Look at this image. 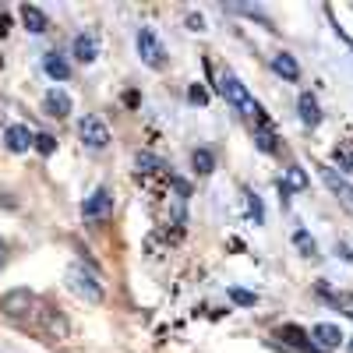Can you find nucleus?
Segmentation results:
<instances>
[{
  "instance_id": "obj_7",
  "label": "nucleus",
  "mask_w": 353,
  "mask_h": 353,
  "mask_svg": "<svg viewBox=\"0 0 353 353\" xmlns=\"http://www.w3.org/2000/svg\"><path fill=\"white\" fill-rule=\"evenodd\" d=\"M318 173H321V181H325V188L339 198V205H343V209L353 216V184L346 181L343 173H336L332 166H318Z\"/></svg>"
},
{
  "instance_id": "obj_9",
  "label": "nucleus",
  "mask_w": 353,
  "mask_h": 353,
  "mask_svg": "<svg viewBox=\"0 0 353 353\" xmlns=\"http://www.w3.org/2000/svg\"><path fill=\"white\" fill-rule=\"evenodd\" d=\"M32 141H36V134L28 131L25 124L4 128V145H8V152H28V149H32Z\"/></svg>"
},
{
  "instance_id": "obj_6",
  "label": "nucleus",
  "mask_w": 353,
  "mask_h": 353,
  "mask_svg": "<svg viewBox=\"0 0 353 353\" xmlns=\"http://www.w3.org/2000/svg\"><path fill=\"white\" fill-rule=\"evenodd\" d=\"M113 191L110 188H96L92 194H88L85 201H81V216L88 219V223H99V219H106L110 212H113Z\"/></svg>"
},
{
  "instance_id": "obj_31",
  "label": "nucleus",
  "mask_w": 353,
  "mask_h": 353,
  "mask_svg": "<svg viewBox=\"0 0 353 353\" xmlns=\"http://www.w3.org/2000/svg\"><path fill=\"white\" fill-rule=\"evenodd\" d=\"M8 25H11V21H8V14H0V36H8Z\"/></svg>"
},
{
  "instance_id": "obj_21",
  "label": "nucleus",
  "mask_w": 353,
  "mask_h": 353,
  "mask_svg": "<svg viewBox=\"0 0 353 353\" xmlns=\"http://www.w3.org/2000/svg\"><path fill=\"white\" fill-rule=\"evenodd\" d=\"M254 145H258V152H265V156H272V152L279 149L272 128H258V131H254Z\"/></svg>"
},
{
  "instance_id": "obj_32",
  "label": "nucleus",
  "mask_w": 353,
  "mask_h": 353,
  "mask_svg": "<svg viewBox=\"0 0 353 353\" xmlns=\"http://www.w3.org/2000/svg\"><path fill=\"white\" fill-rule=\"evenodd\" d=\"M350 353H353V339H350Z\"/></svg>"
},
{
  "instance_id": "obj_4",
  "label": "nucleus",
  "mask_w": 353,
  "mask_h": 353,
  "mask_svg": "<svg viewBox=\"0 0 353 353\" xmlns=\"http://www.w3.org/2000/svg\"><path fill=\"white\" fill-rule=\"evenodd\" d=\"M36 321H39V336H43L46 343H61V339H68V318L57 311V307H43V304H39Z\"/></svg>"
},
{
  "instance_id": "obj_25",
  "label": "nucleus",
  "mask_w": 353,
  "mask_h": 353,
  "mask_svg": "<svg viewBox=\"0 0 353 353\" xmlns=\"http://www.w3.org/2000/svg\"><path fill=\"white\" fill-rule=\"evenodd\" d=\"M32 149H36L39 156H53V152H57V138H53V134H36Z\"/></svg>"
},
{
  "instance_id": "obj_27",
  "label": "nucleus",
  "mask_w": 353,
  "mask_h": 353,
  "mask_svg": "<svg viewBox=\"0 0 353 353\" xmlns=\"http://www.w3.org/2000/svg\"><path fill=\"white\" fill-rule=\"evenodd\" d=\"M188 99L201 106V103H209V92H205V88H201V85H191V88H188Z\"/></svg>"
},
{
  "instance_id": "obj_23",
  "label": "nucleus",
  "mask_w": 353,
  "mask_h": 353,
  "mask_svg": "<svg viewBox=\"0 0 353 353\" xmlns=\"http://www.w3.org/2000/svg\"><path fill=\"white\" fill-rule=\"evenodd\" d=\"M230 301L237 304V307H254V304H258V293L241 290V286H230Z\"/></svg>"
},
{
  "instance_id": "obj_14",
  "label": "nucleus",
  "mask_w": 353,
  "mask_h": 353,
  "mask_svg": "<svg viewBox=\"0 0 353 353\" xmlns=\"http://www.w3.org/2000/svg\"><path fill=\"white\" fill-rule=\"evenodd\" d=\"M297 110H301V124H304V128H318V124H321V106H318V99H314L311 92H301Z\"/></svg>"
},
{
  "instance_id": "obj_15",
  "label": "nucleus",
  "mask_w": 353,
  "mask_h": 353,
  "mask_svg": "<svg viewBox=\"0 0 353 353\" xmlns=\"http://www.w3.org/2000/svg\"><path fill=\"white\" fill-rule=\"evenodd\" d=\"M272 71H276L279 78H286V81H297V78H301V64L293 61V53H286V50H279V53L272 57Z\"/></svg>"
},
{
  "instance_id": "obj_20",
  "label": "nucleus",
  "mask_w": 353,
  "mask_h": 353,
  "mask_svg": "<svg viewBox=\"0 0 353 353\" xmlns=\"http://www.w3.org/2000/svg\"><path fill=\"white\" fill-rule=\"evenodd\" d=\"M332 159H336L339 170H353V138H346V141L336 145V149H332Z\"/></svg>"
},
{
  "instance_id": "obj_2",
  "label": "nucleus",
  "mask_w": 353,
  "mask_h": 353,
  "mask_svg": "<svg viewBox=\"0 0 353 353\" xmlns=\"http://www.w3.org/2000/svg\"><path fill=\"white\" fill-rule=\"evenodd\" d=\"M36 311H39V297L32 290H25V286H18V290H8L4 297H0V314H4L8 321H32L36 318Z\"/></svg>"
},
{
  "instance_id": "obj_5",
  "label": "nucleus",
  "mask_w": 353,
  "mask_h": 353,
  "mask_svg": "<svg viewBox=\"0 0 353 353\" xmlns=\"http://www.w3.org/2000/svg\"><path fill=\"white\" fill-rule=\"evenodd\" d=\"M78 138H81L85 149L103 152L110 145V128L99 121V117H81V121H78Z\"/></svg>"
},
{
  "instance_id": "obj_12",
  "label": "nucleus",
  "mask_w": 353,
  "mask_h": 353,
  "mask_svg": "<svg viewBox=\"0 0 353 353\" xmlns=\"http://www.w3.org/2000/svg\"><path fill=\"white\" fill-rule=\"evenodd\" d=\"M43 71H46L53 81H68V78H71V64L64 61V53H57V50H50V53L43 57Z\"/></svg>"
},
{
  "instance_id": "obj_26",
  "label": "nucleus",
  "mask_w": 353,
  "mask_h": 353,
  "mask_svg": "<svg viewBox=\"0 0 353 353\" xmlns=\"http://www.w3.org/2000/svg\"><path fill=\"white\" fill-rule=\"evenodd\" d=\"M339 307H343V314L346 318H353V293H339V297H332Z\"/></svg>"
},
{
  "instance_id": "obj_13",
  "label": "nucleus",
  "mask_w": 353,
  "mask_h": 353,
  "mask_svg": "<svg viewBox=\"0 0 353 353\" xmlns=\"http://www.w3.org/2000/svg\"><path fill=\"white\" fill-rule=\"evenodd\" d=\"M18 14H21V21H25L28 32H36V36H43L46 28H50V18H46L36 4H21V8H18Z\"/></svg>"
},
{
  "instance_id": "obj_22",
  "label": "nucleus",
  "mask_w": 353,
  "mask_h": 353,
  "mask_svg": "<svg viewBox=\"0 0 353 353\" xmlns=\"http://www.w3.org/2000/svg\"><path fill=\"white\" fill-rule=\"evenodd\" d=\"M244 198H248V216L254 219V226H261V223H265V205H261V198H258L254 191H244Z\"/></svg>"
},
{
  "instance_id": "obj_8",
  "label": "nucleus",
  "mask_w": 353,
  "mask_h": 353,
  "mask_svg": "<svg viewBox=\"0 0 353 353\" xmlns=\"http://www.w3.org/2000/svg\"><path fill=\"white\" fill-rule=\"evenodd\" d=\"M43 110H46V117H53V121H64V117H71V96L64 92V88H50V92L43 96Z\"/></svg>"
},
{
  "instance_id": "obj_17",
  "label": "nucleus",
  "mask_w": 353,
  "mask_h": 353,
  "mask_svg": "<svg viewBox=\"0 0 353 353\" xmlns=\"http://www.w3.org/2000/svg\"><path fill=\"white\" fill-rule=\"evenodd\" d=\"M134 166H138V176H141V173H145V176H152V173L159 176V173L170 170V166H166L159 156H152V152H134Z\"/></svg>"
},
{
  "instance_id": "obj_1",
  "label": "nucleus",
  "mask_w": 353,
  "mask_h": 353,
  "mask_svg": "<svg viewBox=\"0 0 353 353\" xmlns=\"http://www.w3.org/2000/svg\"><path fill=\"white\" fill-rule=\"evenodd\" d=\"M68 290L88 304H103V297H106V286L96 272V265H88V261H74L68 269Z\"/></svg>"
},
{
  "instance_id": "obj_29",
  "label": "nucleus",
  "mask_w": 353,
  "mask_h": 353,
  "mask_svg": "<svg viewBox=\"0 0 353 353\" xmlns=\"http://www.w3.org/2000/svg\"><path fill=\"white\" fill-rule=\"evenodd\" d=\"M124 103H128V106H138L141 96H138V92H124Z\"/></svg>"
},
{
  "instance_id": "obj_19",
  "label": "nucleus",
  "mask_w": 353,
  "mask_h": 353,
  "mask_svg": "<svg viewBox=\"0 0 353 353\" xmlns=\"http://www.w3.org/2000/svg\"><path fill=\"white\" fill-rule=\"evenodd\" d=\"M191 166H194L198 176H209V173L216 170V156H212L209 149H194V152H191Z\"/></svg>"
},
{
  "instance_id": "obj_11",
  "label": "nucleus",
  "mask_w": 353,
  "mask_h": 353,
  "mask_svg": "<svg viewBox=\"0 0 353 353\" xmlns=\"http://www.w3.org/2000/svg\"><path fill=\"white\" fill-rule=\"evenodd\" d=\"M276 339H283L286 346H297V350H304V353H318V346L311 343V336H307L304 329H297V325H279V329H276Z\"/></svg>"
},
{
  "instance_id": "obj_18",
  "label": "nucleus",
  "mask_w": 353,
  "mask_h": 353,
  "mask_svg": "<svg viewBox=\"0 0 353 353\" xmlns=\"http://www.w3.org/2000/svg\"><path fill=\"white\" fill-rule=\"evenodd\" d=\"M279 188H286V191H304V188H307V173H304L301 166H286Z\"/></svg>"
},
{
  "instance_id": "obj_30",
  "label": "nucleus",
  "mask_w": 353,
  "mask_h": 353,
  "mask_svg": "<svg viewBox=\"0 0 353 353\" xmlns=\"http://www.w3.org/2000/svg\"><path fill=\"white\" fill-rule=\"evenodd\" d=\"M8 265V241H0V269Z\"/></svg>"
},
{
  "instance_id": "obj_10",
  "label": "nucleus",
  "mask_w": 353,
  "mask_h": 353,
  "mask_svg": "<svg viewBox=\"0 0 353 353\" xmlns=\"http://www.w3.org/2000/svg\"><path fill=\"white\" fill-rule=\"evenodd\" d=\"M71 57H74L78 64H92L96 57H99V43H96V36H92V32L74 36V43H71Z\"/></svg>"
},
{
  "instance_id": "obj_28",
  "label": "nucleus",
  "mask_w": 353,
  "mask_h": 353,
  "mask_svg": "<svg viewBox=\"0 0 353 353\" xmlns=\"http://www.w3.org/2000/svg\"><path fill=\"white\" fill-rule=\"evenodd\" d=\"M188 28L191 32H205V18L201 14H188Z\"/></svg>"
},
{
  "instance_id": "obj_16",
  "label": "nucleus",
  "mask_w": 353,
  "mask_h": 353,
  "mask_svg": "<svg viewBox=\"0 0 353 353\" xmlns=\"http://www.w3.org/2000/svg\"><path fill=\"white\" fill-rule=\"evenodd\" d=\"M311 343H314V346L332 350V346H339V343H343V332H339L336 325H329V321H321V325H314V329H311Z\"/></svg>"
},
{
  "instance_id": "obj_24",
  "label": "nucleus",
  "mask_w": 353,
  "mask_h": 353,
  "mask_svg": "<svg viewBox=\"0 0 353 353\" xmlns=\"http://www.w3.org/2000/svg\"><path fill=\"white\" fill-rule=\"evenodd\" d=\"M293 244H297V248H301V254H304V258H314V254H318V248H314V241L307 237V230H297V233H293Z\"/></svg>"
},
{
  "instance_id": "obj_3",
  "label": "nucleus",
  "mask_w": 353,
  "mask_h": 353,
  "mask_svg": "<svg viewBox=\"0 0 353 353\" xmlns=\"http://www.w3.org/2000/svg\"><path fill=\"white\" fill-rule=\"evenodd\" d=\"M134 46H138L141 64H149L152 71H163V68H166V50H163V43L156 39V32H152V28H138Z\"/></svg>"
}]
</instances>
